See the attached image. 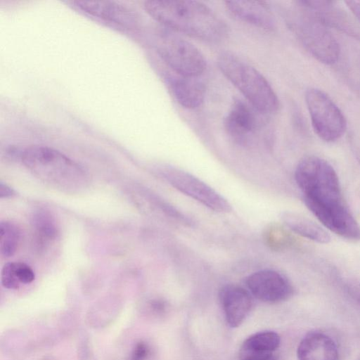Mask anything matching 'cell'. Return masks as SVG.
I'll return each mask as SVG.
<instances>
[{
	"label": "cell",
	"mask_w": 360,
	"mask_h": 360,
	"mask_svg": "<svg viewBox=\"0 0 360 360\" xmlns=\"http://www.w3.org/2000/svg\"><path fill=\"white\" fill-rule=\"evenodd\" d=\"M239 360H278L275 352H257L240 349Z\"/></svg>",
	"instance_id": "cell-22"
},
{
	"label": "cell",
	"mask_w": 360,
	"mask_h": 360,
	"mask_svg": "<svg viewBox=\"0 0 360 360\" xmlns=\"http://www.w3.org/2000/svg\"><path fill=\"white\" fill-rule=\"evenodd\" d=\"M35 278L32 269L20 262H11L5 264L1 271L2 285L8 289H17L20 284H28Z\"/></svg>",
	"instance_id": "cell-18"
},
{
	"label": "cell",
	"mask_w": 360,
	"mask_h": 360,
	"mask_svg": "<svg viewBox=\"0 0 360 360\" xmlns=\"http://www.w3.org/2000/svg\"><path fill=\"white\" fill-rule=\"evenodd\" d=\"M305 101L317 136L327 142L339 139L346 130L347 121L338 106L326 93L315 88L306 91Z\"/></svg>",
	"instance_id": "cell-6"
},
{
	"label": "cell",
	"mask_w": 360,
	"mask_h": 360,
	"mask_svg": "<svg viewBox=\"0 0 360 360\" xmlns=\"http://www.w3.org/2000/svg\"><path fill=\"white\" fill-rule=\"evenodd\" d=\"M253 108L242 101H235L224 119L227 134L237 140H244L252 134L258 125Z\"/></svg>",
	"instance_id": "cell-15"
},
{
	"label": "cell",
	"mask_w": 360,
	"mask_h": 360,
	"mask_svg": "<svg viewBox=\"0 0 360 360\" xmlns=\"http://www.w3.org/2000/svg\"><path fill=\"white\" fill-rule=\"evenodd\" d=\"M146 12L164 26L203 41L217 42L228 34L226 22L206 4L188 0H150Z\"/></svg>",
	"instance_id": "cell-1"
},
{
	"label": "cell",
	"mask_w": 360,
	"mask_h": 360,
	"mask_svg": "<svg viewBox=\"0 0 360 360\" xmlns=\"http://www.w3.org/2000/svg\"><path fill=\"white\" fill-rule=\"evenodd\" d=\"M347 288L351 295L360 304V283H352Z\"/></svg>",
	"instance_id": "cell-27"
},
{
	"label": "cell",
	"mask_w": 360,
	"mask_h": 360,
	"mask_svg": "<svg viewBox=\"0 0 360 360\" xmlns=\"http://www.w3.org/2000/svg\"><path fill=\"white\" fill-rule=\"evenodd\" d=\"M161 173L165 180L176 190L209 209L221 213H227L232 210L226 198L190 173L172 167L163 168Z\"/></svg>",
	"instance_id": "cell-8"
},
{
	"label": "cell",
	"mask_w": 360,
	"mask_h": 360,
	"mask_svg": "<svg viewBox=\"0 0 360 360\" xmlns=\"http://www.w3.org/2000/svg\"><path fill=\"white\" fill-rule=\"evenodd\" d=\"M217 65L226 79L245 96L257 111L275 112L279 101L266 79L252 65L230 52L217 58Z\"/></svg>",
	"instance_id": "cell-3"
},
{
	"label": "cell",
	"mask_w": 360,
	"mask_h": 360,
	"mask_svg": "<svg viewBox=\"0 0 360 360\" xmlns=\"http://www.w3.org/2000/svg\"><path fill=\"white\" fill-rule=\"evenodd\" d=\"M150 348L146 342H137L127 360H148L150 355Z\"/></svg>",
	"instance_id": "cell-23"
},
{
	"label": "cell",
	"mask_w": 360,
	"mask_h": 360,
	"mask_svg": "<svg viewBox=\"0 0 360 360\" xmlns=\"http://www.w3.org/2000/svg\"><path fill=\"white\" fill-rule=\"evenodd\" d=\"M33 226L41 242L54 240L58 235V228L53 217L46 212L40 211L33 217Z\"/></svg>",
	"instance_id": "cell-21"
},
{
	"label": "cell",
	"mask_w": 360,
	"mask_h": 360,
	"mask_svg": "<svg viewBox=\"0 0 360 360\" xmlns=\"http://www.w3.org/2000/svg\"><path fill=\"white\" fill-rule=\"evenodd\" d=\"M15 194V191L8 185L1 183L0 184V198H10Z\"/></svg>",
	"instance_id": "cell-26"
},
{
	"label": "cell",
	"mask_w": 360,
	"mask_h": 360,
	"mask_svg": "<svg viewBox=\"0 0 360 360\" xmlns=\"http://www.w3.org/2000/svg\"><path fill=\"white\" fill-rule=\"evenodd\" d=\"M149 306L153 313L157 315L165 314L167 309L166 303L161 300H153L150 301Z\"/></svg>",
	"instance_id": "cell-24"
},
{
	"label": "cell",
	"mask_w": 360,
	"mask_h": 360,
	"mask_svg": "<svg viewBox=\"0 0 360 360\" xmlns=\"http://www.w3.org/2000/svg\"><path fill=\"white\" fill-rule=\"evenodd\" d=\"M20 240L19 229L8 221L0 224V252L5 257L13 256L16 252Z\"/></svg>",
	"instance_id": "cell-20"
},
{
	"label": "cell",
	"mask_w": 360,
	"mask_h": 360,
	"mask_svg": "<svg viewBox=\"0 0 360 360\" xmlns=\"http://www.w3.org/2000/svg\"><path fill=\"white\" fill-rule=\"evenodd\" d=\"M158 52L163 61L179 76L198 77L207 67L201 51L191 41L175 35L164 36L158 45Z\"/></svg>",
	"instance_id": "cell-7"
},
{
	"label": "cell",
	"mask_w": 360,
	"mask_h": 360,
	"mask_svg": "<svg viewBox=\"0 0 360 360\" xmlns=\"http://www.w3.org/2000/svg\"><path fill=\"white\" fill-rule=\"evenodd\" d=\"M280 343V336L276 332L265 330L249 336L240 349L257 352H275Z\"/></svg>",
	"instance_id": "cell-19"
},
{
	"label": "cell",
	"mask_w": 360,
	"mask_h": 360,
	"mask_svg": "<svg viewBox=\"0 0 360 360\" xmlns=\"http://www.w3.org/2000/svg\"><path fill=\"white\" fill-rule=\"evenodd\" d=\"M298 360H338V350L333 339L323 332L314 330L307 333L297 349Z\"/></svg>",
	"instance_id": "cell-14"
},
{
	"label": "cell",
	"mask_w": 360,
	"mask_h": 360,
	"mask_svg": "<svg viewBox=\"0 0 360 360\" xmlns=\"http://www.w3.org/2000/svg\"><path fill=\"white\" fill-rule=\"evenodd\" d=\"M345 3L352 13L360 22V1H346Z\"/></svg>",
	"instance_id": "cell-25"
},
{
	"label": "cell",
	"mask_w": 360,
	"mask_h": 360,
	"mask_svg": "<svg viewBox=\"0 0 360 360\" xmlns=\"http://www.w3.org/2000/svg\"><path fill=\"white\" fill-rule=\"evenodd\" d=\"M252 296L248 290L235 284H227L220 289V304L230 327H238L245 321L253 304Z\"/></svg>",
	"instance_id": "cell-12"
},
{
	"label": "cell",
	"mask_w": 360,
	"mask_h": 360,
	"mask_svg": "<svg viewBox=\"0 0 360 360\" xmlns=\"http://www.w3.org/2000/svg\"><path fill=\"white\" fill-rule=\"evenodd\" d=\"M169 86L176 101L185 108H197L205 100V86L198 77L177 75L170 79Z\"/></svg>",
	"instance_id": "cell-16"
},
{
	"label": "cell",
	"mask_w": 360,
	"mask_h": 360,
	"mask_svg": "<svg viewBox=\"0 0 360 360\" xmlns=\"http://www.w3.org/2000/svg\"><path fill=\"white\" fill-rule=\"evenodd\" d=\"M225 6L236 18L249 25L272 31L276 20L268 3L262 1H226Z\"/></svg>",
	"instance_id": "cell-13"
},
{
	"label": "cell",
	"mask_w": 360,
	"mask_h": 360,
	"mask_svg": "<svg viewBox=\"0 0 360 360\" xmlns=\"http://www.w3.org/2000/svg\"><path fill=\"white\" fill-rule=\"evenodd\" d=\"M20 157L36 177L62 191L79 192L89 183L86 172L79 164L52 148L30 146L20 153Z\"/></svg>",
	"instance_id": "cell-2"
},
{
	"label": "cell",
	"mask_w": 360,
	"mask_h": 360,
	"mask_svg": "<svg viewBox=\"0 0 360 360\" xmlns=\"http://www.w3.org/2000/svg\"><path fill=\"white\" fill-rule=\"evenodd\" d=\"M78 9L122 30H132L138 24L136 13L127 5L112 1H74Z\"/></svg>",
	"instance_id": "cell-11"
},
{
	"label": "cell",
	"mask_w": 360,
	"mask_h": 360,
	"mask_svg": "<svg viewBox=\"0 0 360 360\" xmlns=\"http://www.w3.org/2000/svg\"><path fill=\"white\" fill-rule=\"evenodd\" d=\"M306 206L330 231L347 239L360 240V226L344 202L332 205L307 203Z\"/></svg>",
	"instance_id": "cell-10"
},
{
	"label": "cell",
	"mask_w": 360,
	"mask_h": 360,
	"mask_svg": "<svg viewBox=\"0 0 360 360\" xmlns=\"http://www.w3.org/2000/svg\"><path fill=\"white\" fill-rule=\"evenodd\" d=\"M295 178L305 203L343 202L338 174L326 160L317 156L303 158L296 167Z\"/></svg>",
	"instance_id": "cell-4"
},
{
	"label": "cell",
	"mask_w": 360,
	"mask_h": 360,
	"mask_svg": "<svg viewBox=\"0 0 360 360\" xmlns=\"http://www.w3.org/2000/svg\"><path fill=\"white\" fill-rule=\"evenodd\" d=\"M299 7L290 24L304 48L319 62L333 65L340 57V49L335 37L315 15L297 1Z\"/></svg>",
	"instance_id": "cell-5"
},
{
	"label": "cell",
	"mask_w": 360,
	"mask_h": 360,
	"mask_svg": "<svg viewBox=\"0 0 360 360\" xmlns=\"http://www.w3.org/2000/svg\"><path fill=\"white\" fill-rule=\"evenodd\" d=\"M245 283L252 296L267 303L285 301L293 292L289 280L282 274L271 269L254 272L247 277Z\"/></svg>",
	"instance_id": "cell-9"
},
{
	"label": "cell",
	"mask_w": 360,
	"mask_h": 360,
	"mask_svg": "<svg viewBox=\"0 0 360 360\" xmlns=\"http://www.w3.org/2000/svg\"><path fill=\"white\" fill-rule=\"evenodd\" d=\"M284 224L293 232L319 243H327L330 236L319 224L293 212H284L281 216Z\"/></svg>",
	"instance_id": "cell-17"
}]
</instances>
